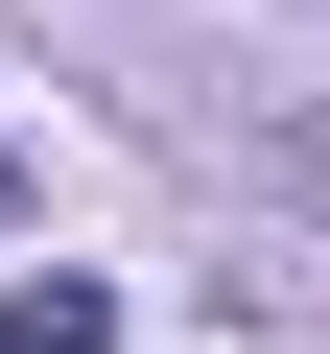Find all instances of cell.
Masks as SVG:
<instances>
[{
  "instance_id": "obj_1",
  "label": "cell",
  "mask_w": 330,
  "mask_h": 354,
  "mask_svg": "<svg viewBox=\"0 0 330 354\" xmlns=\"http://www.w3.org/2000/svg\"><path fill=\"white\" fill-rule=\"evenodd\" d=\"M0 354H118V307H95L71 260H24V283H0Z\"/></svg>"
},
{
  "instance_id": "obj_2",
  "label": "cell",
  "mask_w": 330,
  "mask_h": 354,
  "mask_svg": "<svg viewBox=\"0 0 330 354\" xmlns=\"http://www.w3.org/2000/svg\"><path fill=\"white\" fill-rule=\"evenodd\" d=\"M0 213H24V142H0Z\"/></svg>"
},
{
  "instance_id": "obj_3",
  "label": "cell",
  "mask_w": 330,
  "mask_h": 354,
  "mask_svg": "<svg viewBox=\"0 0 330 354\" xmlns=\"http://www.w3.org/2000/svg\"><path fill=\"white\" fill-rule=\"evenodd\" d=\"M307 189H330V118H307Z\"/></svg>"
}]
</instances>
